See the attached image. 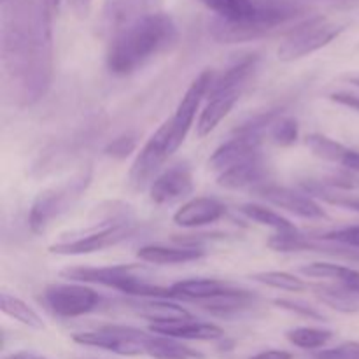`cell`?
<instances>
[{
    "instance_id": "obj_1",
    "label": "cell",
    "mask_w": 359,
    "mask_h": 359,
    "mask_svg": "<svg viewBox=\"0 0 359 359\" xmlns=\"http://www.w3.org/2000/svg\"><path fill=\"white\" fill-rule=\"evenodd\" d=\"M179 30L165 13H144L112 35L105 63L116 76H128L177 42Z\"/></svg>"
},
{
    "instance_id": "obj_2",
    "label": "cell",
    "mask_w": 359,
    "mask_h": 359,
    "mask_svg": "<svg viewBox=\"0 0 359 359\" xmlns=\"http://www.w3.org/2000/svg\"><path fill=\"white\" fill-rule=\"evenodd\" d=\"M60 277L70 283L98 284L111 287L132 298H165L170 300L168 287L158 286L149 280V270L144 265H111V266H67Z\"/></svg>"
},
{
    "instance_id": "obj_3",
    "label": "cell",
    "mask_w": 359,
    "mask_h": 359,
    "mask_svg": "<svg viewBox=\"0 0 359 359\" xmlns=\"http://www.w3.org/2000/svg\"><path fill=\"white\" fill-rule=\"evenodd\" d=\"M135 230L137 224L128 207H123L121 210L114 209V212L98 223V226H91L81 233L72 235V238H63L49 245V252L60 256H84L100 252L128 241Z\"/></svg>"
},
{
    "instance_id": "obj_4",
    "label": "cell",
    "mask_w": 359,
    "mask_h": 359,
    "mask_svg": "<svg viewBox=\"0 0 359 359\" xmlns=\"http://www.w3.org/2000/svg\"><path fill=\"white\" fill-rule=\"evenodd\" d=\"M91 179H93L91 168H84L67 181L39 193L28 212V226L32 233H46L55 221L65 216L90 188Z\"/></svg>"
},
{
    "instance_id": "obj_5",
    "label": "cell",
    "mask_w": 359,
    "mask_h": 359,
    "mask_svg": "<svg viewBox=\"0 0 359 359\" xmlns=\"http://www.w3.org/2000/svg\"><path fill=\"white\" fill-rule=\"evenodd\" d=\"M346 25L335 23L325 16H314L300 21L287 32L277 48V58L284 63L297 62L312 53L319 51L335 41L344 32Z\"/></svg>"
},
{
    "instance_id": "obj_6",
    "label": "cell",
    "mask_w": 359,
    "mask_h": 359,
    "mask_svg": "<svg viewBox=\"0 0 359 359\" xmlns=\"http://www.w3.org/2000/svg\"><path fill=\"white\" fill-rule=\"evenodd\" d=\"M46 311L60 319H74L98 311L104 304V297L88 284L55 283L44 287L41 297Z\"/></svg>"
},
{
    "instance_id": "obj_7",
    "label": "cell",
    "mask_w": 359,
    "mask_h": 359,
    "mask_svg": "<svg viewBox=\"0 0 359 359\" xmlns=\"http://www.w3.org/2000/svg\"><path fill=\"white\" fill-rule=\"evenodd\" d=\"M151 332L133 328V326L109 325L100 326L90 332H81L72 337V340L79 346L95 347V349L109 351L119 356H142L147 354Z\"/></svg>"
},
{
    "instance_id": "obj_8",
    "label": "cell",
    "mask_w": 359,
    "mask_h": 359,
    "mask_svg": "<svg viewBox=\"0 0 359 359\" xmlns=\"http://www.w3.org/2000/svg\"><path fill=\"white\" fill-rule=\"evenodd\" d=\"M170 156V128L165 121L137 153L128 172L130 186L133 189L149 188L154 179L161 174V167Z\"/></svg>"
},
{
    "instance_id": "obj_9",
    "label": "cell",
    "mask_w": 359,
    "mask_h": 359,
    "mask_svg": "<svg viewBox=\"0 0 359 359\" xmlns=\"http://www.w3.org/2000/svg\"><path fill=\"white\" fill-rule=\"evenodd\" d=\"M216 77V74L210 69L202 70L198 76L195 77L189 88L186 90V93L182 95L181 102H179L177 109L172 114V118L167 119L168 128H170V151L172 154L182 146V142L188 137L189 130L195 125L196 112H198L200 105L205 100L207 95H209L210 86H212V81Z\"/></svg>"
},
{
    "instance_id": "obj_10",
    "label": "cell",
    "mask_w": 359,
    "mask_h": 359,
    "mask_svg": "<svg viewBox=\"0 0 359 359\" xmlns=\"http://www.w3.org/2000/svg\"><path fill=\"white\" fill-rule=\"evenodd\" d=\"M265 137V133L256 132V130L248 128L244 125L237 126L233 135L210 154L209 168L221 174V172L228 170V168L235 167L242 161L258 156V154H262V144Z\"/></svg>"
},
{
    "instance_id": "obj_11",
    "label": "cell",
    "mask_w": 359,
    "mask_h": 359,
    "mask_svg": "<svg viewBox=\"0 0 359 359\" xmlns=\"http://www.w3.org/2000/svg\"><path fill=\"white\" fill-rule=\"evenodd\" d=\"M256 195L262 196L272 205L279 207V209L286 210V212L293 214V216L302 217V219H326V212L323 207L312 198L307 193L297 191V189L286 188V186L279 184H265L262 188L256 189Z\"/></svg>"
},
{
    "instance_id": "obj_12",
    "label": "cell",
    "mask_w": 359,
    "mask_h": 359,
    "mask_svg": "<svg viewBox=\"0 0 359 359\" xmlns=\"http://www.w3.org/2000/svg\"><path fill=\"white\" fill-rule=\"evenodd\" d=\"M195 189L193 172L186 163H177L161 172L153 184L149 186V198L156 205H170V203L186 200Z\"/></svg>"
},
{
    "instance_id": "obj_13",
    "label": "cell",
    "mask_w": 359,
    "mask_h": 359,
    "mask_svg": "<svg viewBox=\"0 0 359 359\" xmlns=\"http://www.w3.org/2000/svg\"><path fill=\"white\" fill-rule=\"evenodd\" d=\"M149 332L156 333V335L170 337L175 340H202V342H212V340H219L224 337V332L221 326L214 325V323L200 321V319L184 318L175 319V321L167 323H154L149 325Z\"/></svg>"
},
{
    "instance_id": "obj_14",
    "label": "cell",
    "mask_w": 359,
    "mask_h": 359,
    "mask_svg": "<svg viewBox=\"0 0 359 359\" xmlns=\"http://www.w3.org/2000/svg\"><path fill=\"white\" fill-rule=\"evenodd\" d=\"M235 284L226 283L219 279H207V277H196V279H184L177 280L172 286H168L170 291V300H182V302H196L203 305L210 300L223 297L235 290Z\"/></svg>"
},
{
    "instance_id": "obj_15",
    "label": "cell",
    "mask_w": 359,
    "mask_h": 359,
    "mask_svg": "<svg viewBox=\"0 0 359 359\" xmlns=\"http://www.w3.org/2000/svg\"><path fill=\"white\" fill-rule=\"evenodd\" d=\"M269 167H266L263 154L251 158L248 161L235 165L228 170L217 174V184L224 189H258L269 184Z\"/></svg>"
},
{
    "instance_id": "obj_16",
    "label": "cell",
    "mask_w": 359,
    "mask_h": 359,
    "mask_svg": "<svg viewBox=\"0 0 359 359\" xmlns=\"http://www.w3.org/2000/svg\"><path fill=\"white\" fill-rule=\"evenodd\" d=\"M226 214V207L210 196H195L182 203L174 214V223L182 228H198L219 221Z\"/></svg>"
},
{
    "instance_id": "obj_17",
    "label": "cell",
    "mask_w": 359,
    "mask_h": 359,
    "mask_svg": "<svg viewBox=\"0 0 359 359\" xmlns=\"http://www.w3.org/2000/svg\"><path fill=\"white\" fill-rule=\"evenodd\" d=\"M241 95L242 91H221V93L207 95L205 107L200 111L196 119V135L200 139L210 135L241 100Z\"/></svg>"
},
{
    "instance_id": "obj_18",
    "label": "cell",
    "mask_w": 359,
    "mask_h": 359,
    "mask_svg": "<svg viewBox=\"0 0 359 359\" xmlns=\"http://www.w3.org/2000/svg\"><path fill=\"white\" fill-rule=\"evenodd\" d=\"M140 262L151 265H182V263L198 262L205 256V251L198 245H144L137 251Z\"/></svg>"
},
{
    "instance_id": "obj_19",
    "label": "cell",
    "mask_w": 359,
    "mask_h": 359,
    "mask_svg": "<svg viewBox=\"0 0 359 359\" xmlns=\"http://www.w3.org/2000/svg\"><path fill=\"white\" fill-rule=\"evenodd\" d=\"M126 304L137 316L147 319L149 325L191 318V314L182 305L174 300H165V298H132Z\"/></svg>"
},
{
    "instance_id": "obj_20",
    "label": "cell",
    "mask_w": 359,
    "mask_h": 359,
    "mask_svg": "<svg viewBox=\"0 0 359 359\" xmlns=\"http://www.w3.org/2000/svg\"><path fill=\"white\" fill-rule=\"evenodd\" d=\"M256 65H258V55L249 53L235 60L224 72L214 77L212 86L209 93H221V91H242L245 86V81L252 76Z\"/></svg>"
},
{
    "instance_id": "obj_21",
    "label": "cell",
    "mask_w": 359,
    "mask_h": 359,
    "mask_svg": "<svg viewBox=\"0 0 359 359\" xmlns=\"http://www.w3.org/2000/svg\"><path fill=\"white\" fill-rule=\"evenodd\" d=\"M300 272L307 277H316V279H333L346 290L359 294V272L351 266L328 262H314L302 266Z\"/></svg>"
},
{
    "instance_id": "obj_22",
    "label": "cell",
    "mask_w": 359,
    "mask_h": 359,
    "mask_svg": "<svg viewBox=\"0 0 359 359\" xmlns=\"http://www.w3.org/2000/svg\"><path fill=\"white\" fill-rule=\"evenodd\" d=\"M146 356L153 359H203V354L170 337L151 333Z\"/></svg>"
},
{
    "instance_id": "obj_23",
    "label": "cell",
    "mask_w": 359,
    "mask_h": 359,
    "mask_svg": "<svg viewBox=\"0 0 359 359\" xmlns=\"http://www.w3.org/2000/svg\"><path fill=\"white\" fill-rule=\"evenodd\" d=\"M0 305H2L4 314L13 318L14 321L21 323V325L28 326L32 330H44V321L39 316V312L35 309H32L27 302L21 300V298L4 291L0 294Z\"/></svg>"
},
{
    "instance_id": "obj_24",
    "label": "cell",
    "mask_w": 359,
    "mask_h": 359,
    "mask_svg": "<svg viewBox=\"0 0 359 359\" xmlns=\"http://www.w3.org/2000/svg\"><path fill=\"white\" fill-rule=\"evenodd\" d=\"M316 297L328 307L342 312V314H354L359 311V294L346 290L344 286H318L314 287Z\"/></svg>"
},
{
    "instance_id": "obj_25",
    "label": "cell",
    "mask_w": 359,
    "mask_h": 359,
    "mask_svg": "<svg viewBox=\"0 0 359 359\" xmlns=\"http://www.w3.org/2000/svg\"><path fill=\"white\" fill-rule=\"evenodd\" d=\"M238 210H241L248 219L255 221V223L262 224V226H269L272 228V230H276V233L297 230L290 219H286V217L280 216L276 210L269 209V207L259 205V203H244V205L238 207Z\"/></svg>"
},
{
    "instance_id": "obj_26",
    "label": "cell",
    "mask_w": 359,
    "mask_h": 359,
    "mask_svg": "<svg viewBox=\"0 0 359 359\" xmlns=\"http://www.w3.org/2000/svg\"><path fill=\"white\" fill-rule=\"evenodd\" d=\"M305 144H307V147L316 158L323 161H330V163L342 165L344 158H346L347 151H349V147L330 139V137L323 135V133H311L305 139Z\"/></svg>"
},
{
    "instance_id": "obj_27",
    "label": "cell",
    "mask_w": 359,
    "mask_h": 359,
    "mask_svg": "<svg viewBox=\"0 0 359 359\" xmlns=\"http://www.w3.org/2000/svg\"><path fill=\"white\" fill-rule=\"evenodd\" d=\"M286 339L294 347H300L305 351H316L325 347L333 339L332 330L314 328V326H298V328L286 332Z\"/></svg>"
},
{
    "instance_id": "obj_28",
    "label": "cell",
    "mask_w": 359,
    "mask_h": 359,
    "mask_svg": "<svg viewBox=\"0 0 359 359\" xmlns=\"http://www.w3.org/2000/svg\"><path fill=\"white\" fill-rule=\"evenodd\" d=\"M251 279L263 284V286H269L280 291H290V293H300V291L307 290V284H305L304 279H300V277L293 276L290 272H280V270L252 273Z\"/></svg>"
},
{
    "instance_id": "obj_29",
    "label": "cell",
    "mask_w": 359,
    "mask_h": 359,
    "mask_svg": "<svg viewBox=\"0 0 359 359\" xmlns=\"http://www.w3.org/2000/svg\"><path fill=\"white\" fill-rule=\"evenodd\" d=\"M300 135V128H298V121L290 116H279L273 121V125L269 130V139L272 140L276 146L290 147L293 146Z\"/></svg>"
},
{
    "instance_id": "obj_30",
    "label": "cell",
    "mask_w": 359,
    "mask_h": 359,
    "mask_svg": "<svg viewBox=\"0 0 359 359\" xmlns=\"http://www.w3.org/2000/svg\"><path fill=\"white\" fill-rule=\"evenodd\" d=\"M273 305L279 307L280 311H286L291 312L294 316H300V318L309 319V321H326L325 314L321 311H318V307H312L309 305L307 302H302V300H290V298H277L273 300Z\"/></svg>"
},
{
    "instance_id": "obj_31",
    "label": "cell",
    "mask_w": 359,
    "mask_h": 359,
    "mask_svg": "<svg viewBox=\"0 0 359 359\" xmlns=\"http://www.w3.org/2000/svg\"><path fill=\"white\" fill-rule=\"evenodd\" d=\"M319 237L325 238V241L328 242H333V244L337 245H342V248L359 249V224H354V226L337 228V230L321 233Z\"/></svg>"
},
{
    "instance_id": "obj_32",
    "label": "cell",
    "mask_w": 359,
    "mask_h": 359,
    "mask_svg": "<svg viewBox=\"0 0 359 359\" xmlns=\"http://www.w3.org/2000/svg\"><path fill=\"white\" fill-rule=\"evenodd\" d=\"M307 359H359V344L358 342H344L332 349L319 351Z\"/></svg>"
},
{
    "instance_id": "obj_33",
    "label": "cell",
    "mask_w": 359,
    "mask_h": 359,
    "mask_svg": "<svg viewBox=\"0 0 359 359\" xmlns=\"http://www.w3.org/2000/svg\"><path fill=\"white\" fill-rule=\"evenodd\" d=\"M135 149H137L135 135H130V133H126V135L116 137L112 142L107 144V147H105L104 151L107 156L123 160V158L130 156V154H132Z\"/></svg>"
},
{
    "instance_id": "obj_34",
    "label": "cell",
    "mask_w": 359,
    "mask_h": 359,
    "mask_svg": "<svg viewBox=\"0 0 359 359\" xmlns=\"http://www.w3.org/2000/svg\"><path fill=\"white\" fill-rule=\"evenodd\" d=\"M330 100L335 104L344 105V107L351 109V111L359 112V97L354 93H346V91H337V93L330 95Z\"/></svg>"
},
{
    "instance_id": "obj_35",
    "label": "cell",
    "mask_w": 359,
    "mask_h": 359,
    "mask_svg": "<svg viewBox=\"0 0 359 359\" xmlns=\"http://www.w3.org/2000/svg\"><path fill=\"white\" fill-rule=\"evenodd\" d=\"M342 167L346 168V170L359 175V151H354V149L347 151L346 158H344L342 161Z\"/></svg>"
},
{
    "instance_id": "obj_36",
    "label": "cell",
    "mask_w": 359,
    "mask_h": 359,
    "mask_svg": "<svg viewBox=\"0 0 359 359\" xmlns=\"http://www.w3.org/2000/svg\"><path fill=\"white\" fill-rule=\"evenodd\" d=\"M249 359H293V354L287 353V351H280V349H269V351H262V353L255 354Z\"/></svg>"
},
{
    "instance_id": "obj_37",
    "label": "cell",
    "mask_w": 359,
    "mask_h": 359,
    "mask_svg": "<svg viewBox=\"0 0 359 359\" xmlns=\"http://www.w3.org/2000/svg\"><path fill=\"white\" fill-rule=\"evenodd\" d=\"M4 359H48V358L42 356V354L32 353V351H18V353L9 354V356H6Z\"/></svg>"
},
{
    "instance_id": "obj_38",
    "label": "cell",
    "mask_w": 359,
    "mask_h": 359,
    "mask_svg": "<svg viewBox=\"0 0 359 359\" xmlns=\"http://www.w3.org/2000/svg\"><path fill=\"white\" fill-rule=\"evenodd\" d=\"M60 2H62V0H44V4L49 9H56V7L60 6Z\"/></svg>"
},
{
    "instance_id": "obj_39",
    "label": "cell",
    "mask_w": 359,
    "mask_h": 359,
    "mask_svg": "<svg viewBox=\"0 0 359 359\" xmlns=\"http://www.w3.org/2000/svg\"><path fill=\"white\" fill-rule=\"evenodd\" d=\"M349 83H353L354 86H359V74H356V76H349Z\"/></svg>"
},
{
    "instance_id": "obj_40",
    "label": "cell",
    "mask_w": 359,
    "mask_h": 359,
    "mask_svg": "<svg viewBox=\"0 0 359 359\" xmlns=\"http://www.w3.org/2000/svg\"><path fill=\"white\" fill-rule=\"evenodd\" d=\"M340 2H346V4H353V2H359V0H340Z\"/></svg>"
},
{
    "instance_id": "obj_41",
    "label": "cell",
    "mask_w": 359,
    "mask_h": 359,
    "mask_svg": "<svg viewBox=\"0 0 359 359\" xmlns=\"http://www.w3.org/2000/svg\"><path fill=\"white\" fill-rule=\"evenodd\" d=\"M6 4H7V0H2V6H6Z\"/></svg>"
}]
</instances>
